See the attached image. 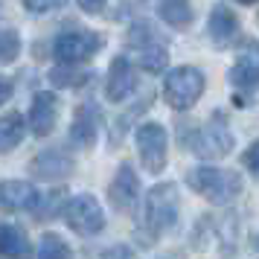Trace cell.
Listing matches in <instances>:
<instances>
[{
  "label": "cell",
  "instance_id": "21",
  "mask_svg": "<svg viewBox=\"0 0 259 259\" xmlns=\"http://www.w3.org/2000/svg\"><path fill=\"white\" fill-rule=\"evenodd\" d=\"M140 67L146 73H163L166 64H169V50L163 47V44H157V47H146L140 50Z\"/></svg>",
  "mask_w": 259,
  "mask_h": 259
},
{
  "label": "cell",
  "instance_id": "19",
  "mask_svg": "<svg viewBox=\"0 0 259 259\" xmlns=\"http://www.w3.org/2000/svg\"><path fill=\"white\" fill-rule=\"evenodd\" d=\"M35 259H73V247L59 233H44L38 242Z\"/></svg>",
  "mask_w": 259,
  "mask_h": 259
},
{
  "label": "cell",
  "instance_id": "18",
  "mask_svg": "<svg viewBox=\"0 0 259 259\" xmlns=\"http://www.w3.org/2000/svg\"><path fill=\"white\" fill-rule=\"evenodd\" d=\"M157 15H160L163 24L175 26V29H187L192 24V6L184 3V0H163L157 6Z\"/></svg>",
  "mask_w": 259,
  "mask_h": 259
},
{
  "label": "cell",
  "instance_id": "20",
  "mask_svg": "<svg viewBox=\"0 0 259 259\" xmlns=\"http://www.w3.org/2000/svg\"><path fill=\"white\" fill-rule=\"evenodd\" d=\"M128 44L140 53V50H146V47L163 44V38H160V32H157L149 21H137V24H131V29H128Z\"/></svg>",
  "mask_w": 259,
  "mask_h": 259
},
{
  "label": "cell",
  "instance_id": "1",
  "mask_svg": "<svg viewBox=\"0 0 259 259\" xmlns=\"http://www.w3.org/2000/svg\"><path fill=\"white\" fill-rule=\"evenodd\" d=\"M178 210H181V192L175 184H157L146 192L143 233H149V242H154V236L169 230L178 222Z\"/></svg>",
  "mask_w": 259,
  "mask_h": 259
},
{
  "label": "cell",
  "instance_id": "24",
  "mask_svg": "<svg viewBox=\"0 0 259 259\" xmlns=\"http://www.w3.org/2000/svg\"><path fill=\"white\" fill-rule=\"evenodd\" d=\"M242 163H245V169H247L253 178H259V140L250 143V149L242 154Z\"/></svg>",
  "mask_w": 259,
  "mask_h": 259
},
{
  "label": "cell",
  "instance_id": "9",
  "mask_svg": "<svg viewBox=\"0 0 259 259\" xmlns=\"http://www.w3.org/2000/svg\"><path fill=\"white\" fill-rule=\"evenodd\" d=\"M26 122H29L35 137L53 134L56 122H59V99H56V94H47V91L35 94L32 105H29V114H26Z\"/></svg>",
  "mask_w": 259,
  "mask_h": 259
},
{
  "label": "cell",
  "instance_id": "26",
  "mask_svg": "<svg viewBox=\"0 0 259 259\" xmlns=\"http://www.w3.org/2000/svg\"><path fill=\"white\" fill-rule=\"evenodd\" d=\"M61 6H64L61 0H53V3H32V0H29V3H26L29 12H53V9H61Z\"/></svg>",
  "mask_w": 259,
  "mask_h": 259
},
{
  "label": "cell",
  "instance_id": "29",
  "mask_svg": "<svg viewBox=\"0 0 259 259\" xmlns=\"http://www.w3.org/2000/svg\"><path fill=\"white\" fill-rule=\"evenodd\" d=\"M157 259H181V253H175V250H172V253H163V256H157Z\"/></svg>",
  "mask_w": 259,
  "mask_h": 259
},
{
  "label": "cell",
  "instance_id": "17",
  "mask_svg": "<svg viewBox=\"0 0 259 259\" xmlns=\"http://www.w3.org/2000/svg\"><path fill=\"white\" fill-rule=\"evenodd\" d=\"M24 140V117L21 114H6L0 117V154H9Z\"/></svg>",
  "mask_w": 259,
  "mask_h": 259
},
{
  "label": "cell",
  "instance_id": "2",
  "mask_svg": "<svg viewBox=\"0 0 259 259\" xmlns=\"http://www.w3.org/2000/svg\"><path fill=\"white\" fill-rule=\"evenodd\" d=\"M189 187L210 204H230L242 192V175L233 169H219V166H198L189 172Z\"/></svg>",
  "mask_w": 259,
  "mask_h": 259
},
{
  "label": "cell",
  "instance_id": "27",
  "mask_svg": "<svg viewBox=\"0 0 259 259\" xmlns=\"http://www.w3.org/2000/svg\"><path fill=\"white\" fill-rule=\"evenodd\" d=\"M9 96H12V82H9V79H0V105H3Z\"/></svg>",
  "mask_w": 259,
  "mask_h": 259
},
{
  "label": "cell",
  "instance_id": "22",
  "mask_svg": "<svg viewBox=\"0 0 259 259\" xmlns=\"http://www.w3.org/2000/svg\"><path fill=\"white\" fill-rule=\"evenodd\" d=\"M21 56V35L15 29H3L0 32V64H12Z\"/></svg>",
  "mask_w": 259,
  "mask_h": 259
},
{
  "label": "cell",
  "instance_id": "8",
  "mask_svg": "<svg viewBox=\"0 0 259 259\" xmlns=\"http://www.w3.org/2000/svg\"><path fill=\"white\" fill-rule=\"evenodd\" d=\"M96 131H99V105L96 102H82L76 108V117L70 122V131H67V140L76 149H91L96 140Z\"/></svg>",
  "mask_w": 259,
  "mask_h": 259
},
{
  "label": "cell",
  "instance_id": "28",
  "mask_svg": "<svg viewBox=\"0 0 259 259\" xmlns=\"http://www.w3.org/2000/svg\"><path fill=\"white\" fill-rule=\"evenodd\" d=\"M79 6H82V12H102V9H105V3H99V0H96V3H91V0H82Z\"/></svg>",
  "mask_w": 259,
  "mask_h": 259
},
{
  "label": "cell",
  "instance_id": "6",
  "mask_svg": "<svg viewBox=\"0 0 259 259\" xmlns=\"http://www.w3.org/2000/svg\"><path fill=\"white\" fill-rule=\"evenodd\" d=\"M64 222L70 224L73 233H82V236H96L105 230V210L99 207V201L94 195H76L64 204Z\"/></svg>",
  "mask_w": 259,
  "mask_h": 259
},
{
  "label": "cell",
  "instance_id": "10",
  "mask_svg": "<svg viewBox=\"0 0 259 259\" xmlns=\"http://www.w3.org/2000/svg\"><path fill=\"white\" fill-rule=\"evenodd\" d=\"M29 172L38 181H64L73 172V160L67 157L64 149H44V152H38L32 157Z\"/></svg>",
  "mask_w": 259,
  "mask_h": 259
},
{
  "label": "cell",
  "instance_id": "15",
  "mask_svg": "<svg viewBox=\"0 0 259 259\" xmlns=\"http://www.w3.org/2000/svg\"><path fill=\"white\" fill-rule=\"evenodd\" d=\"M210 38L219 44V47H227L230 41L236 38V32H239V18H236V12L230 9V6H224V3H219V6H212L210 12Z\"/></svg>",
  "mask_w": 259,
  "mask_h": 259
},
{
  "label": "cell",
  "instance_id": "13",
  "mask_svg": "<svg viewBox=\"0 0 259 259\" xmlns=\"http://www.w3.org/2000/svg\"><path fill=\"white\" fill-rule=\"evenodd\" d=\"M38 207V192L35 187H29L24 181H3L0 184V210H32Z\"/></svg>",
  "mask_w": 259,
  "mask_h": 259
},
{
  "label": "cell",
  "instance_id": "4",
  "mask_svg": "<svg viewBox=\"0 0 259 259\" xmlns=\"http://www.w3.org/2000/svg\"><path fill=\"white\" fill-rule=\"evenodd\" d=\"M204 73L198 67H175L163 82V96L175 111H189L204 94Z\"/></svg>",
  "mask_w": 259,
  "mask_h": 259
},
{
  "label": "cell",
  "instance_id": "5",
  "mask_svg": "<svg viewBox=\"0 0 259 259\" xmlns=\"http://www.w3.org/2000/svg\"><path fill=\"white\" fill-rule=\"evenodd\" d=\"M105 38L91 29H67L53 41V56L59 64H82L102 50Z\"/></svg>",
  "mask_w": 259,
  "mask_h": 259
},
{
  "label": "cell",
  "instance_id": "11",
  "mask_svg": "<svg viewBox=\"0 0 259 259\" xmlns=\"http://www.w3.org/2000/svg\"><path fill=\"white\" fill-rule=\"evenodd\" d=\"M108 198L122 212L137 204V198H140V181H137V172L131 169V163H122L117 169V175H114L111 187H108Z\"/></svg>",
  "mask_w": 259,
  "mask_h": 259
},
{
  "label": "cell",
  "instance_id": "14",
  "mask_svg": "<svg viewBox=\"0 0 259 259\" xmlns=\"http://www.w3.org/2000/svg\"><path fill=\"white\" fill-rule=\"evenodd\" d=\"M227 79H230V84L239 88V91L256 88L259 84V44H253L250 50H245V53L236 59V64L230 67V73H227Z\"/></svg>",
  "mask_w": 259,
  "mask_h": 259
},
{
  "label": "cell",
  "instance_id": "16",
  "mask_svg": "<svg viewBox=\"0 0 259 259\" xmlns=\"http://www.w3.org/2000/svg\"><path fill=\"white\" fill-rule=\"evenodd\" d=\"M29 253V239L15 224H0V256L3 259H24Z\"/></svg>",
  "mask_w": 259,
  "mask_h": 259
},
{
  "label": "cell",
  "instance_id": "7",
  "mask_svg": "<svg viewBox=\"0 0 259 259\" xmlns=\"http://www.w3.org/2000/svg\"><path fill=\"white\" fill-rule=\"evenodd\" d=\"M137 154L146 172H163L166 166V131L157 122H143L137 128Z\"/></svg>",
  "mask_w": 259,
  "mask_h": 259
},
{
  "label": "cell",
  "instance_id": "25",
  "mask_svg": "<svg viewBox=\"0 0 259 259\" xmlns=\"http://www.w3.org/2000/svg\"><path fill=\"white\" fill-rule=\"evenodd\" d=\"M99 259H134V250L128 245H114V247H108Z\"/></svg>",
  "mask_w": 259,
  "mask_h": 259
},
{
  "label": "cell",
  "instance_id": "12",
  "mask_svg": "<svg viewBox=\"0 0 259 259\" xmlns=\"http://www.w3.org/2000/svg\"><path fill=\"white\" fill-rule=\"evenodd\" d=\"M134 88H137V73L131 67V61L125 56H117V59L111 61V70H108V79H105L108 99L122 102V99H128L134 94Z\"/></svg>",
  "mask_w": 259,
  "mask_h": 259
},
{
  "label": "cell",
  "instance_id": "23",
  "mask_svg": "<svg viewBox=\"0 0 259 259\" xmlns=\"http://www.w3.org/2000/svg\"><path fill=\"white\" fill-rule=\"evenodd\" d=\"M50 82L59 84V88H64V84H82V82H88V76H84V73H76V70L67 73V67H56V70L50 73Z\"/></svg>",
  "mask_w": 259,
  "mask_h": 259
},
{
  "label": "cell",
  "instance_id": "3",
  "mask_svg": "<svg viewBox=\"0 0 259 259\" xmlns=\"http://www.w3.org/2000/svg\"><path fill=\"white\" fill-rule=\"evenodd\" d=\"M184 146H189L201 160H219L224 154H230V149H233V131L227 125V117L222 111H215L198 131L189 134V140H184Z\"/></svg>",
  "mask_w": 259,
  "mask_h": 259
}]
</instances>
